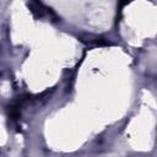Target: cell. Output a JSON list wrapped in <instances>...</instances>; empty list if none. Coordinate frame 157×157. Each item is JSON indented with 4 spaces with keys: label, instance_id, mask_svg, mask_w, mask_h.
I'll use <instances>...</instances> for the list:
<instances>
[{
    "label": "cell",
    "instance_id": "cell-1",
    "mask_svg": "<svg viewBox=\"0 0 157 157\" xmlns=\"http://www.w3.org/2000/svg\"><path fill=\"white\" fill-rule=\"evenodd\" d=\"M28 6L31 7V11H32L36 16H38V17H43L44 15H48V9H47L43 4H40V2L33 1V2H29Z\"/></svg>",
    "mask_w": 157,
    "mask_h": 157
}]
</instances>
